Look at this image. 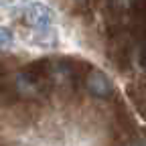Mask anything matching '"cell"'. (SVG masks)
<instances>
[{
	"instance_id": "obj_1",
	"label": "cell",
	"mask_w": 146,
	"mask_h": 146,
	"mask_svg": "<svg viewBox=\"0 0 146 146\" xmlns=\"http://www.w3.org/2000/svg\"><path fill=\"white\" fill-rule=\"evenodd\" d=\"M110 59L116 65V69L122 71V73H128L132 69V41H130V35L128 33L112 36Z\"/></svg>"
},
{
	"instance_id": "obj_2",
	"label": "cell",
	"mask_w": 146,
	"mask_h": 146,
	"mask_svg": "<svg viewBox=\"0 0 146 146\" xmlns=\"http://www.w3.org/2000/svg\"><path fill=\"white\" fill-rule=\"evenodd\" d=\"M83 83H85V89H87L94 98L110 100V98L114 96V83L110 81V77L106 75L102 69L91 67V71L87 73V77H85Z\"/></svg>"
},
{
	"instance_id": "obj_3",
	"label": "cell",
	"mask_w": 146,
	"mask_h": 146,
	"mask_svg": "<svg viewBox=\"0 0 146 146\" xmlns=\"http://www.w3.org/2000/svg\"><path fill=\"white\" fill-rule=\"evenodd\" d=\"M23 18H25V23L35 29V31H39V33H47L53 25V14L51 10L41 4V2H35V4H29L27 10L23 12Z\"/></svg>"
},
{
	"instance_id": "obj_4",
	"label": "cell",
	"mask_w": 146,
	"mask_h": 146,
	"mask_svg": "<svg viewBox=\"0 0 146 146\" xmlns=\"http://www.w3.org/2000/svg\"><path fill=\"white\" fill-rule=\"evenodd\" d=\"M128 91H130V98L134 100L136 108L142 112V116H146V85H140V87L128 85Z\"/></svg>"
},
{
	"instance_id": "obj_5",
	"label": "cell",
	"mask_w": 146,
	"mask_h": 146,
	"mask_svg": "<svg viewBox=\"0 0 146 146\" xmlns=\"http://www.w3.org/2000/svg\"><path fill=\"white\" fill-rule=\"evenodd\" d=\"M12 41H14L12 31H10V29H6V27H0V47L12 45Z\"/></svg>"
},
{
	"instance_id": "obj_6",
	"label": "cell",
	"mask_w": 146,
	"mask_h": 146,
	"mask_svg": "<svg viewBox=\"0 0 146 146\" xmlns=\"http://www.w3.org/2000/svg\"><path fill=\"white\" fill-rule=\"evenodd\" d=\"M138 63L146 71V41H138Z\"/></svg>"
},
{
	"instance_id": "obj_7",
	"label": "cell",
	"mask_w": 146,
	"mask_h": 146,
	"mask_svg": "<svg viewBox=\"0 0 146 146\" xmlns=\"http://www.w3.org/2000/svg\"><path fill=\"white\" fill-rule=\"evenodd\" d=\"M124 146H144V144H142V142H140L138 138H130V140H128V142H126Z\"/></svg>"
}]
</instances>
